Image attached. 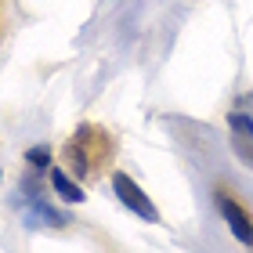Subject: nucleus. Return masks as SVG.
<instances>
[{"instance_id": "obj_6", "label": "nucleus", "mask_w": 253, "mask_h": 253, "mask_svg": "<svg viewBox=\"0 0 253 253\" xmlns=\"http://www.w3.org/2000/svg\"><path fill=\"white\" fill-rule=\"evenodd\" d=\"M65 221H69V217L54 213L47 203H37V206H29V213H26V228H62Z\"/></svg>"}, {"instance_id": "obj_7", "label": "nucleus", "mask_w": 253, "mask_h": 253, "mask_svg": "<svg viewBox=\"0 0 253 253\" xmlns=\"http://www.w3.org/2000/svg\"><path fill=\"white\" fill-rule=\"evenodd\" d=\"M26 159H29V167H47L51 163V148L47 145H37V148H29V152H26Z\"/></svg>"}, {"instance_id": "obj_1", "label": "nucleus", "mask_w": 253, "mask_h": 253, "mask_svg": "<svg viewBox=\"0 0 253 253\" xmlns=\"http://www.w3.org/2000/svg\"><path fill=\"white\" fill-rule=\"evenodd\" d=\"M65 163L69 170L80 177V181H87V177H98L101 174V167L109 163V156H112V137L101 130V126L94 123H84L80 130L65 141Z\"/></svg>"}, {"instance_id": "obj_5", "label": "nucleus", "mask_w": 253, "mask_h": 253, "mask_svg": "<svg viewBox=\"0 0 253 253\" xmlns=\"http://www.w3.org/2000/svg\"><path fill=\"white\" fill-rule=\"evenodd\" d=\"M51 188H54V195H58L62 203H69V206H80L87 199V192L76 185L73 177L65 174V170H51Z\"/></svg>"}, {"instance_id": "obj_4", "label": "nucleus", "mask_w": 253, "mask_h": 253, "mask_svg": "<svg viewBox=\"0 0 253 253\" xmlns=\"http://www.w3.org/2000/svg\"><path fill=\"white\" fill-rule=\"evenodd\" d=\"M228 134H232L235 156L253 170V116L250 112H232L228 116Z\"/></svg>"}, {"instance_id": "obj_3", "label": "nucleus", "mask_w": 253, "mask_h": 253, "mask_svg": "<svg viewBox=\"0 0 253 253\" xmlns=\"http://www.w3.org/2000/svg\"><path fill=\"white\" fill-rule=\"evenodd\" d=\"M112 192L120 195V203L126 206V210H134L141 221H159V210H156V203L148 199V195L141 192V185H134L126 174H112Z\"/></svg>"}, {"instance_id": "obj_8", "label": "nucleus", "mask_w": 253, "mask_h": 253, "mask_svg": "<svg viewBox=\"0 0 253 253\" xmlns=\"http://www.w3.org/2000/svg\"><path fill=\"white\" fill-rule=\"evenodd\" d=\"M246 101H250V105H253V94H246Z\"/></svg>"}, {"instance_id": "obj_2", "label": "nucleus", "mask_w": 253, "mask_h": 253, "mask_svg": "<svg viewBox=\"0 0 253 253\" xmlns=\"http://www.w3.org/2000/svg\"><path fill=\"white\" fill-rule=\"evenodd\" d=\"M213 203H217V210H221L224 224L232 228V235H235L243 246L253 250V217L246 213V206H243V203H235L228 192H217V195H213Z\"/></svg>"}]
</instances>
